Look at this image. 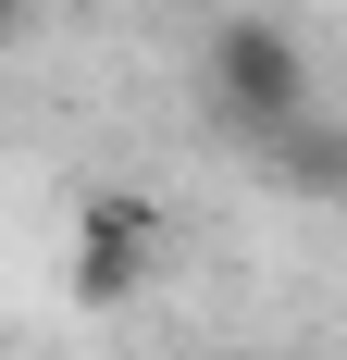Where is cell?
Here are the masks:
<instances>
[{
  "label": "cell",
  "mask_w": 347,
  "mask_h": 360,
  "mask_svg": "<svg viewBox=\"0 0 347 360\" xmlns=\"http://www.w3.org/2000/svg\"><path fill=\"white\" fill-rule=\"evenodd\" d=\"M162 249H174V224H162V199H137V186H87L74 199V311H137L149 298V274H162Z\"/></svg>",
  "instance_id": "7a4b0ae2"
},
{
  "label": "cell",
  "mask_w": 347,
  "mask_h": 360,
  "mask_svg": "<svg viewBox=\"0 0 347 360\" xmlns=\"http://www.w3.org/2000/svg\"><path fill=\"white\" fill-rule=\"evenodd\" d=\"M25 25H37V0H0V50H25Z\"/></svg>",
  "instance_id": "277c9868"
},
{
  "label": "cell",
  "mask_w": 347,
  "mask_h": 360,
  "mask_svg": "<svg viewBox=\"0 0 347 360\" xmlns=\"http://www.w3.org/2000/svg\"><path fill=\"white\" fill-rule=\"evenodd\" d=\"M248 162H261L285 199H310V212H347V112H298V124H273Z\"/></svg>",
  "instance_id": "3957f363"
},
{
  "label": "cell",
  "mask_w": 347,
  "mask_h": 360,
  "mask_svg": "<svg viewBox=\"0 0 347 360\" xmlns=\"http://www.w3.org/2000/svg\"><path fill=\"white\" fill-rule=\"evenodd\" d=\"M199 87H211V112H223L248 149L273 137V124H298V112H322L310 100V50H298L273 13H223V25L199 37Z\"/></svg>",
  "instance_id": "6da1fadb"
}]
</instances>
